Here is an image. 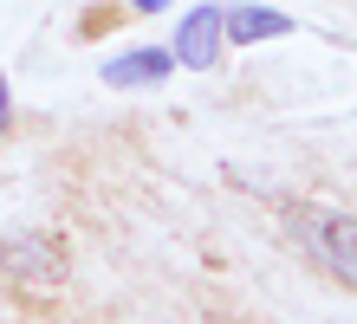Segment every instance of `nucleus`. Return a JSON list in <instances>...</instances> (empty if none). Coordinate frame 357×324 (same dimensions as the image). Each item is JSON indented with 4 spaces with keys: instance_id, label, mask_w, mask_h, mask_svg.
<instances>
[{
    "instance_id": "nucleus-1",
    "label": "nucleus",
    "mask_w": 357,
    "mask_h": 324,
    "mask_svg": "<svg viewBox=\"0 0 357 324\" xmlns=\"http://www.w3.org/2000/svg\"><path fill=\"white\" fill-rule=\"evenodd\" d=\"M299 240L325 259L331 272L357 286V214H331V208H305L299 214Z\"/></svg>"
},
{
    "instance_id": "nucleus-2",
    "label": "nucleus",
    "mask_w": 357,
    "mask_h": 324,
    "mask_svg": "<svg viewBox=\"0 0 357 324\" xmlns=\"http://www.w3.org/2000/svg\"><path fill=\"white\" fill-rule=\"evenodd\" d=\"M215 59H221V7H195L182 20V33H176V65L208 72Z\"/></svg>"
},
{
    "instance_id": "nucleus-3",
    "label": "nucleus",
    "mask_w": 357,
    "mask_h": 324,
    "mask_svg": "<svg viewBox=\"0 0 357 324\" xmlns=\"http://www.w3.org/2000/svg\"><path fill=\"white\" fill-rule=\"evenodd\" d=\"M169 65H176V52H162V46H130L123 59H104V84H117V91L162 84V78H169Z\"/></svg>"
},
{
    "instance_id": "nucleus-4",
    "label": "nucleus",
    "mask_w": 357,
    "mask_h": 324,
    "mask_svg": "<svg viewBox=\"0 0 357 324\" xmlns=\"http://www.w3.org/2000/svg\"><path fill=\"white\" fill-rule=\"evenodd\" d=\"M221 26H227V39H280V33H292V20L286 13H260V7H234V13H221Z\"/></svg>"
},
{
    "instance_id": "nucleus-5",
    "label": "nucleus",
    "mask_w": 357,
    "mask_h": 324,
    "mask_svg": "<svg viewBox=\"0 0 357 324\" xmlns=\"http://www.w3.org/2000/svg\"><path fill=\"white\" fill-rule=\"evenodd\" d=\"M7 111H13V98H7V78H0V130H7Z\"/></svg>"
},
{
    "instance_id": "nucleus-6",
    "label": "nucleus",
    "mask_w": 357,
    "mask_h": 324,
    "mask_svg": "<svg viewBox=\"0 0 357 324\" xmlns=\"http://www.w3.org/2000/svg\"><path fill=\"white\" fill-rule=\"evenodd\" d=\"M137 7H143V13H162V7H169V0H137Z\"/></svg>"
}]
</instances>
